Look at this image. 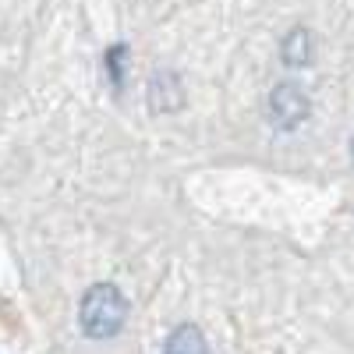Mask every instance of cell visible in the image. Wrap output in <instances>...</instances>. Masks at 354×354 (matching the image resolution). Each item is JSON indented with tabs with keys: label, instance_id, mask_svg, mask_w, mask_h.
<instances>
[{
	"label": "cell",
	"instance_id": "obj_1",
	"mask_svg": "<svg viewBox=\"0 0 354 354\" xmlns=\"http://www.w3.org/2000/svg\"><path fill=\"white\" fill-rule=\"evenodd\" d=\"M124 319H128V301H124V294L117 290L113 283H96L82 298L78 322H82V333L85 337L110 340L113 333H121Z\"/></svg>",
	"mask_w": 354,
	"mask_h": 354
},
{
	"label": "cell",
	"instance_id": "obj_2",
	"mask_svg": "<svg viewBox=\"0 0 354 354\" xmlns=\"http://www.w3.org/2000/svg\"><path fill=\"white\" fill-rule=\"evenodd\" d=\"M270 117H273V124L283 128V131L305 124V117H308V96L301 93V85L280 82L273 93H270Z\"/></svg>",
	"mask_w": 354,
	"mask_h": 354
},
{
	"label": "cell",
	"instance_id": "obj_3",
	"mask_svg": "<svg viewBox=\"0 0 354 354\" xmlns=\"http://www.w3.org/2000/svg\"><path fill=\"white\" fill-rule=\"evenodd\" d=\"M163 354H209V344H205L202 330L185 322V326H177L170 337H167V347Z\"/></svg>",
	"mask_w": 354,
	"mask_h": 354
},
{
	"label": "cell",
	"instance_id": "obj_4",
	"mask_svg": "<svg viewBox=\"0 0 354 354\" xmlns=\"http://www.w3.org/2000/svg\"><path fill=\"white\" fill-rule=\"evenodd\" d=\"M312 61V39H308V28H294V32L283 39V64L290 68H305Z\"/></svg>",
	"mask_w": 354,
	"mask_h": 354
},
{
	"label": "cell",
	"instance_id": "obj_5",
	"mask_svg": "<svg viewBox=\"0 0 354 354\" xmlns=\"http://www.w3.org/2000/svg\"><path fill=\"white\" fill-rule=\"evenodd\" d=\"M124 46H113L110 50V75H113V85H121L124 82Z\"/></svg>",
	"mask_w": 354,
	"mask_h": 354
}]
</instances>
